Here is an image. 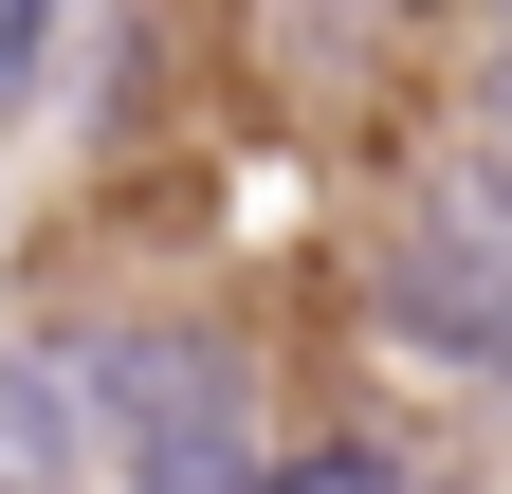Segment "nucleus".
I'll return each instance as SVG.
<instances>
[{
    "label": "nucleus",
    "mask_w": 512,
    "mask_h": 494,
    "mask_svg": "<svg viewBox=\"0 0 512 494\" xmlns=\"http://www.w3.org/2000/svg\"><path fill=\"white\" fill-rule=\"evenodd\" d=\"M92 421L128 440V494H275L256 385H238V348H202V330H110L92 348Z\"/></svg>",
    "instance_id": "f257e3e1"
},
{
    "label": "nucleus",
    "mask_w": 512,
    "mask_h": 494,
    "mask_svg": "<svg viewBox=\"0 0 512 494\" xmlns=\"http://www.w3.org/2000/svg\"><path fill=\"white\" fill-rule=\"evenodd\" d=\"M366 293H384V330H403V348H439V366H476V385H512V238H494V220H458V202L403 220V238L366 257Z\"/></svg>",
    "instance_id": "f03ea898"
},
{
    "label": "nucleus",
    "mask_w": 512,
    "mask_h": 494,
    "mask_svg": "<svg viewBox=\"0 0 512 494\" xmlns=\"http://www.w3.org/2000/svg\"><path fill=\"white\" fill-rule=\"evenodd\" d=\"M384 37H403V0H256V74L311 92V110H366L384 92Z\"/></svg>",
    "instance_id": "7ed1b4c3"
},
{
    "label": "nucleus",
    "mask_w": 512,
    "mask_h": 494,
    "mask_svg": "<svg viewBox=\"0 0 512 494\" xmlns=\"http://www.w3.org/2000/svg\"><path fill=\"white\" fill-rule=\"evenodd\" d=\"M74 458H92V403L37 348H0V494H74Z\"/></svg>",
    "instance_id": "20e7f679"
},
{
    "label": "nucleus",
    "mask_w": 512,
    "mask_h": 494,
    "mask_svg": "<svg viewBox=\"0 0 512 494\" xmlns=\"http://www.w3.org/2000/svg\"><path fill=\"white\" fill-rule=\"evenodd\" d=\"M55 19H74V0H0V110H37V74H55Z\"/></svg>",
    "instance_id": "39448f33"
},
{
    "label": "nucleus",
    "mask_w": 512,
    "mask_h": 494,
    "mask_svg": "<svg viewBox=\"0 0 512 494\" xmlns=\"http://www.w3.org/2000/svg\"><path fill=\"white\" fill-rule=\"evenodd\" d=\"M476 92H494V147H512V37H494V74H476Z\"/></svg>",
    "instance_id": "423d86ee"
},
{
    "label": "nucleus",
    "mask_w": 512,
    "mask_h": 494,
    "mask_svg": "<svg viewBox=\"0 0 512 494\" xmlns=\"http://www.w3.org/2000/svg\"><path fill=\"white\" fill-rule=\"evenodd\" d=\"M384 494H439V476H384Z\"/></svg>",
    "instance_id": "0eeeda50"
}]
</instances>
